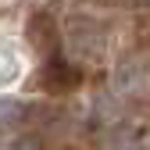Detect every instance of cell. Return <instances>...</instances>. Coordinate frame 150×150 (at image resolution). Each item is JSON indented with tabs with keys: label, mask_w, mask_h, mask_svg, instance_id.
Returning a JSON list of instances; mask_svg holds the SVG:
<instances>
[{
	"label": "cell",
	"mask_w": 150,
	"mask_h": 150,
	"mask_svg": "<svg viewBox=\"0 0 150 150\" xmlns=\"http://www.w3.org/2000/svg\"><path fill=\"white\" fill-rule=\"evenodd\" d=\"M22 68H25V57H22V50H18V43L11 36H0V89L18 82Z\"/></svg>",
	"instance_id": "obj_1"
}]
</instances>
